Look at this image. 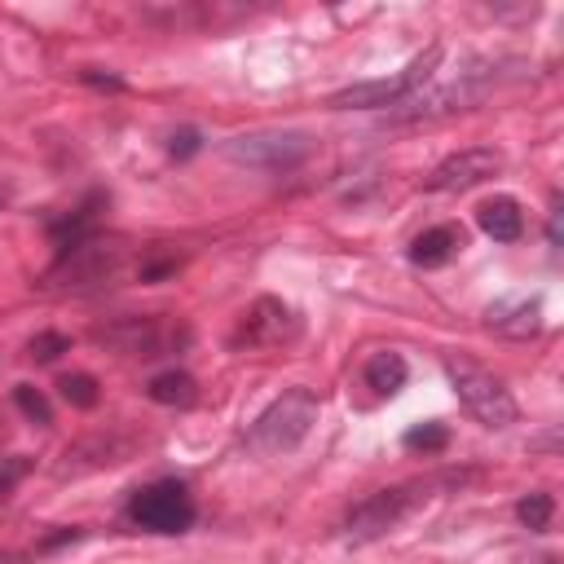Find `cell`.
I'll list each match as a JSON object with an SVG mask.
<instances>
[{
	"mask_svg": "<svg viewBox=\"0 0 564 564\" xmlns=\"http://www.w3.org/2000/svg\"><path fill=\"white\" fill-rule=\"evenodd\" d=\"M84 84H97V88H123V79H119V75H101L97 66H88V70H84Z\"/></svg>",
	"mask_w": 564,
	"mask_h": 564,
	"instance_id": "obj_24",
	"label": "cell"
},
{
	"mask_svg": "<svg viewBox=\"0 0 564 564\" xmlns=\"http://www.w3.org/2000/svg\"><path fill=\"white\" fill-rule=\"evenodd\" d=\"M436 66H441V44H427V53H419L401 75L348 84V88H339L326 106H330V110H379V106H401V101H410V97L423 88V79H427Z\"/></svg>",
	"mask_w": 564,
	"mask_h": 564,
	"instance_id": "obj_3",
	"label": "cell"
},
{
	"mask_svg": "<svg viewBox=\"0 0 564 564\" xmlns=\"http://www.w3.org/2000/svg\"><path fill=\"white\" fill-rule=\"evenodd\" d=\"M317 423V397L308 388H286L247 432V445L256 454H286L295 449Z\"/></svg>",
	"mask_w": 564,
	"mask_h": 564,
	"instance_id": "obj_2",
	"label": "cell"
},
{
	"mask_svg": "<svg viewBox=\"0 0 564 564\" xmlns=\"http://www.w3.org/2000/svg\"><path fill=\"white\" fill-rule=\"evenodd\" d=\"M489 330L507 335V339H529L542 330V304L538 300H520V304H489L485 313Z\"/></svg>",
	"mask_w": 564,
	"mask_h": 564,
	"instance_id": "obj_11",
	"label": "cell"
},
{
	"mask_svg": "<svg viewBox=\"0 0 564 564\" xmlns=\"http://www.w3.org/2000/svg\"><path fill=\"white\" fill-rule=\"evenodd\" d=\"M560 216H564V207H560V198H555L551 220H546V242H551V247H560Z\"/></svg>",
	"mask_w": 564,
	"mask_h": 564,
	"instance_id": "obj_25",
	"label": "cell"
},
{
	"mask_svg": "<svg viewBox=\"0 0 564 564\" xmlns=\"http://www.w3.org/2000/svg\"><path fill=\"white\" fill-rule=\"evenodd\" d=\"M445 445H449L445 423H419V427L405 432V449H414V454H441Z\"/></svg>",
	"mask_w": 564,
	"mask_h": 564,
	"instance_id": "obj_17",
	"label": "cell"
},
{
	"mask_svg": "<svg viewBox=\"0 0 564 564\" xmlns=\"http://www.w3.org/2000/svg\"><path fill=\"white\" fill-rule=\"evenodd\" d=\"M66 348H70V339H66L62 330H40V335H31V344H26V357H31V361H57Z\"/></svg>",
	"mask_w": 564,
	"mask_h": 564,
	"instance_id": "obj_20",
	"label": "cell"
},
{
	"mask_svg": "<svg viewBox=\"0 0 564 564\" xmlns=\"http://www.w3.org/2000/svg\"><path fill=\"white\" fill-rule=\"evenodd\" d=\"M366 383H370L379 397L401 392V388H405V357H401V352H392V348L375 352V357L366 361Z\"/></svg>",
	"mask_w": 564,
	"mask_h": 564,
	"instance_id": "obj_15",
	"label": "cell"
},
{
	"mask_svg": "<svg viewBox=\"0 0 564 564\" xmlns=\"http://www.w3.org/2000/svg\"><path fill=\"white\" fill-rule=\"evenodd\" d=\"M476 220H480V229H485L494 242H516V238L524 234V212H520V203L507 198V194L485 198V203L476 207Z\"/></svg>",
	"mask_w": 564,
	"mask_h": 564,
	"instance_id": "obj_12",
	"label": "cell"
},
{
	"mask_svg": "<svg viewBox=\"0 0 564 564\" xmlns=\"http://www.w3.org/2000/svg\"><path fill=\"white\" fill-rule=\"evenodd\" d=\"M119 260H123V251H119L115 242L88 238V242H79V247H70V251L57 256L48 282H53L57 291H88V286L106 282V278L119 269Z\"/></svg>",
	"mask_w": 564,
	"mask_h": 564,
	"instance_id": "obj_6",
	"label": "cell"
},
{
	"mask_svg": "<svg viewBox=\"0 0 564 564\" xmlns=\"http://www.w3.org/2000/svg\"><path fill=\"white\" fill-rule=\"evenodd\" d=\"M225 159L242 163V167H260V172H291L295 163H304L313 154V137L295 132V128H260V132H242L229 137Z\"/></svg>",
	"mask_w": 564,
	"mask_h": 564,
	"instance_id": "obj_4",
	"label": "cell"
},
{
	"mask_svg": "<svg viewBox=\"0 0 564 564\" xmlns=\"http://www.w3.org/2000/svg\"><path fill=\"white\" fill-rule=\"evenodd\" d=\"M498 167H502V154H498L494 145H467V150L449 154L445 163H436V172L427 176V189H436V194H458V189H471V185L489 181Z\"/></svg>",
	"mask_w": 564,
	"mask_h": 564,
	"instance_id": "obj_9",
	"label": "cell"
},
{
	"mask_svg": "<svg viewBox=\"0 0 564 564\" xmlns=\"http://www.w3.org/2000/svg\"><path fill=\"white\" fill-rule=\"evenodd\" d=\"M176 269V256H159V260H145L141 264V282H154V278H163V273H172Z\"/></svg>",
	"mask_w": 564,
	"mask_h": 564,
	"instance_id": "obj_23",
	"label": "cell"
},
{
	"mask_svg": "<svg viewBox=\"0 0 564 564\" xmlns=\"http://www.w3.org/2000/svg\"><path fill=\"white\" fill-rule=\"evenodd\" d=\"M26 467H31V463H26L22 454H13V458H0V498H4V494H9V489L22 480V476H26Z\"/></svg>",
	"mask_w": 564,
	"mask_h": 564,
	"instance_id": "obj_22",
	"label": "cell"
},
{
	"mask_svg": "<svg viewBox=\"0 0 564 564\" xmlns=\"http://www.w3.org/2000/svg\"><path fill=\"white\" fill-rule=\"evenodd\" d=\"M97 339L110 344V348H119V352H128V357H163L167 348H176L189 335L181 326L159 322V317H119V322L101 326Z\"/></svg>",
	"mask_w": 564,
	"mask_h": 564,
	"instance_id": "obj_7",
	"label": "cell"
},
{
	"mask_svg": "<svg viewBox=\"0 0 564 564\" xmlns=\"http://www.w3.org/2000/svg\"><path fill=\"white\" fill-rule=\"evenodd\" d=\"M4 198H9V189H4V185H0V203H4Z\"/></svg>",
	"mask_w": 564,
	"mask_h": 564,
	"instance_id": "obj_26",
	"label": "cell"
},
{
	"mask_svg": "<svg viewBox=\"0 0 564 564\" xmlns=\"http://www.w3.org/2000/svg\"><path fill=\"white\" fill-rule=\"evenodd\" d=\"M410 511V489H379V494H370V498H361L352 511H348V524H344V533H348V542H375V538H383L401 516Z\"/></svg>",
	"mask_w": 564,
	"mask_h": 564,
	"instance_id": "obj_10",
	"label": "cell"
},
{
	"mask_svg": "<svg viewBox=\"0 0 564 564\" xmlns=\"http://www.w3.org/2000/svg\"><path fill=\"white\" fill-rule=\"evenodd\" d=\"M128 516L150 533H185L194 524V498L181 480H154L132 494Z\"/></svg>",
	"mask_w": 564,
	"mask_h": 564,
	"instance_id": "obj_5",
	"label": "cell"
},
{
	"mask_svg": "<svg viewBox=\"0 0 564 564\" xmlns=\"http://www.w3.org/2000/svg\"><path fill=\"white\" fill-rule=\"evenodd\" d=\"M300 335V313L291 304H282L278 295H260L238 326V344H256V348H273V344H291Z\"/></svg>",
	"mask_w": 564,
	"mask_h": 564,
	"instance_id": "obj_8",
	"label": "cell"
},
{
	"mask_svg": "<svg viewBox=\"0 0 564 564\" xmlns=\"http://www.w3.org/2000/svg\"><path fill=\"white\" fill-rule=\"evenodd\" d=\"M198 145H203L198 128H176V132L167 137V150H172V159H189V154H198Z\"/></svg>",
	"mask_w": 564,
	"mask_h": 564,
	"instance_id": "obj_21",
	"label": "cell"
},
{
	"mask_svg": "<svg viewBox=\"0 0 564 564\" xmlns=\"http://www.w3.org/2000/svg\"><path fill=\"white\" fill-rule=\"evenodd\" d=\"M145 392H150V401L176 405V410H185V405L198 401V383H194V375H185V370H163V375H154V379L145 383Z\"/></svg>",
	"mask_w": 564,
	"mask_h": 564,
	"instance_id": "obj_14",
	"label": "cell"
},
{
	"mask_svg": "<svg viewBox=\"0 0 564 564\" xmlns=\"http://www.w3.org/2000/svg\"><path fill=\"white\" fill-rule=\"evenodd\" d=\"M463 247V229L458 225H436V229H423L414 242H410V260L419 269H441L445 260H454Z\"/></svg>",
	"mask_w": 564,
	"mask_h": 564,
	"instance_id": "obj_13",
	"label": "cell"
},
{
	"mask_svg": "<svg viewBox=\"0 0 564 564\" xmlns=\"http://www.w3.org/2000/svg\"><path fill=\"white\" fill-rule=\"evenodd\" d=\"M516 516H520V524L524 529H546L551 524V516H555V498L551 494H524L520 502H516Z\"/></svg>",
	"mask_w": 564,
	"mask_h": 564,
	"instance_id": "obj_16",
	"label": "cell"
},
{
	"mask_svg": "<svg viewBox=\"0 0 564 564\" xmlns=\"http://www.w3.org/2000/svg\"><path fill=\"white\" fill-rule=\"evenodd\" d=\"M445 375H449V388L458 392V401L467 405V414L476 419V423H485V427H511L516 419H520V405H516V397L502 388V379H494L485 366H476V361H467V357H454V352H445Z\"/></svg>",
	"mask_w": 564,
	"mask_h": 564,
	"instance_id": "obj_1",
	"label": "cell"
},
{
	"mask_svg": "<svg viewBox=\"0 0 564 564\" xmlns=\"http://www.w3.org/2000/svg\"><path fill=\"white\" fill-rule=\"evenodd\" d=\"M62 397L70 401V405H79V410H93L97 405V379L93 375H84V370H75V375H62Z\"/></svg>",
	"mask_w": 564,
	"mask_h": 564,
	"instance_id": "obj_18",
	"label": "cell"
},
{
	"mask_svg": "<svg viewBox=\"0 0 564 564\" xmlns=\"http://www.w3.org/2000/svg\"><path fill=\"white\" fill-rule=\"evenodd\" d=\"M13 401H18V410H22L31 423H40V427H48V423H53V405L44 401V392H40V388L18 383V388H13Z\"/></svg>",
	"mask_w": 564,
	"mask_h": 564,
	"instance_id": "obj_19",
	"label": "cell"
}]
</instances>
